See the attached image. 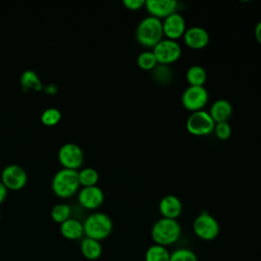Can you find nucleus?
<instances>
[{
    "label": "nucleus",
    "instance_id": "11",
    "mask_svg": "<svg viewBox=\"0 0 261 261\" xmlns=\"http://www.w3.org/2000/svg\"><path fill=\"white\" fill-rule=\"evenodd\" d=\"M162 30L163 36H165L166 39L176 41L184 36L187 30L186 20L184 16L176 11L163 19Z\"/></svg>",
    "mask_w": 261,
    "mask_h": 261
},
{
    "label": "nucleus",
    "instance_id": "6",
    "mask_svg": "<svg viewBox=\"0 0 261 261\" xmlns=\"http://www.w3.org/2000/svg\"><path fill=\"white\" fill-rule=\"evenodd\" d=\"M215 122L208 111L199 110L192 112L186 121L187 130L193 136H207L213 133Z\"/></svg>",
    "mask_w": 261,
    "mask_h": 261
},
{
    "label": "nucleus",
    "instance_id": "7",
    "mask_svg": "<svg viewBox=\"0 0 261 261\" xmlns=\"http://www.w3.org/2000/svg\"><path fill=\"white\" fill-rule=\"evenodd\" d=\"M208 101L209 94L204 86H189L181 95L182 106L191 112L204 110Z\"/></svg>",
    "mask_w": 261,
    "mask_h": 261
},
{
    "label": "nucleus",
    "instance_id": "24",
    "mask_svg": "<svg viewBox=\"0 0 261 261\" xmlns=\"http://www.w3.org/2000/svg\"><path fill=\"white\" fill-rule=\"evenodd\" d=\"M70 207L67 204L60 203L55 205L51 210V217L57 223H62L70 218Z\"/></svg>",
    "mask_w": 261,
    "mask_h": 261
},
{
    "label": "nucleus",
    "instance_id": "21",
    "mask_svg": "<svg viewBox=\"0 0 261 261\" xmlns=\"http://www.w3.org/2000/svg\"><path fill=\"white\" fill-rule=\"evenodd\" d=\"M170 253L166 247L160 245L150 246L145 254V261H169Z\"/></svg>",
    "mask_w": 261,
    "mask_h": 261
},
{
    "label": "nucleus",
    "instance_id": "1",
    "mask_svg": "<svg viewBox=\"0 0 261 261\" xmlns=\"http://www.w3.org/2000/svg\"><path fill=\"white\" fill-rule=\"evenodd\" d=\"M181 233L180 224L176 219L161 217L151 228V238L154 244L163 247L170 246L177 242Z\"/></svg>",
    "mask_w": 261,
    "mask_h": 261
},
{
    "label": "nucleus",
    "instance_id": "12",
    "mask_svg": "<svg viewBox=\"0 0 261 261\" xmlns=\"http://www.w3.org/2000/svg\"><path fill=\"white\" fill-rule=\"evenodd\" d=\"M79 203L86 209L94 210L99 208L104 202V192L100 187H83L77 195Z\"/></svg>",
    "mask_w": 261,
    "mask_h": 261
},
{
    "label": "nucleus",
    "instance_id": "31",
    "mask_svg": "<svg viewBox=\"0 0 261 261\" xmlns=\"http://www.w3.org/2000/svg\"><path fill=\"white\" fill-rule=\"evenodd\" d=\"M7 191L8 189L4 186V184L0 180V204L5 200L6 196H7Z\"/></svg>",
    "mask_w": 261,
    "mask_h": 261
},
{
    "label": "nucleus",
    "instance_id": "25",
    "mask_svg": "<svg viewBox=\"0 0 261 261\" xmlns=\"http://www.w3.org/2000/svg\"><path fill=\"white\" fill-rule=\"evenodd\" d=\"M61 118V112L55 107L46 108L41 114V121L46 125H55Z\"/></svg>",
    "mask_w": 261,
    "mask_h": 261
},
{
    "label": "nucleus",
    "instance_id": "2",
    "mask_svg": "<svg viewBox=\"0 0 261 261\" xmlns=\"http://www.w3.org/2000/svg\"><path fill=\"white\" fill-rule=\"evenodd\" d=\"M163 38L162 20L154 16L143 18L136 30V39L142 46L153 48Z\"/></svg>",
    "mask_w": 261,
    "mask_h": 261
},
{
    "label": "nucleus",
    "instance_id": "20",
    "mask_svg": "<svg viewBox=\"0 0 261 261\" xmlns=\"http://www.w3.org/2000/svg\"><path fill=\"white\" fill-rule=\"evenodd\" d=\"M20 84H21V88L23 91H29V90L40 91V90H42L41 80L39 79L37 73L32 69L24 70L21 73Z\"/></svg>",
    "mask_w": 261,
    "mask_h": 261
},
{
    "label": "nucleus",
    "instance_id": "19",
    "mask_svg": "<svg viewBox=\"0 0 261 261\" xmlns=\"http://www.w3.org/2000/svg\"><path fill=\"white\" fill-rule=\"evenodd\" d=\"M186 79L189 86H204L207 81V71L202 65L195 64L188 68Z\"/></svg>",
    "mask_w": 261,
    "mask_h": 261
},
{
    "label": "nucleus",
    "instance_id": "17",
    "mask_svg": "<svg viewBox=\"0 0 261 261\" xmlns=\"http://www.w3.org/2000/svg\"><path fill=\"white\" fill-rule=\"evenodd\" d=\"M60 233L67 240H79L84 236L83 223L75 218H68L60 224Z\"/></svg>",
    "mask_w": 261,
    "mask_h": 261
},
{
    "label": "nucleus",
    "instance_id": "26",
    "mask_svg": "<svg viewBox=\"0 0 261 261\" xmlns=\"http://www.w3.org/2000/svg\"><path fill=\"white\" fill-rule=\"evenodd\" d=\"M169 261H198V258L192 250L179 248L170 254Z\"/></svg>",
    "mask_w": 261,
    "mask_h": 261
},
{
    "label": "nucleus",
    "instance_id": "27",
    "mask_svg": "<svg viewBox=\"0 0 261 261\" xmlns=\"http://www.w3.org/2000/svg\"><path fill=\"white\" fill-rule=\"evenodd\" d=\"M213 132L219 140L224 141L231 136L232 129H231V125L227 121H222V122L215 123Z\"/></svg>",
    "mask_w": 261,
    "mask_h": 261
},
{
    "label": "nucleus",
    "instance_id": "22",
    "mask_svg": "<svg viewBox=\"0 0 261 261\" xmlns=\"http://www.w3.org/2000/svg\"><path fill=\"white\" fill-rule=\"evenodd\" d=\"M77 173L80 185L83 187L96 186L99 180V173L93 167H85L77 171Z\"/></svg>",
    "mask_w": 261,
    "mask_h": 261
},
{
    "label": "nucleus",
    "instance_id": "18",
    "mask_svg": "<svg viewBox=\"0 0 261 261\" xmlns=\"http://www.w3.org/2000/svg\"><path fill=\"white\" fill-rule=\"evenodd\" d=\"M81 251L88 260H97L102 255V246L97 240L85 238L81 243Z\"/></svg>",
    "mask_w": 261,
    "mask_h": 261
},
{
    "label": "nucleus",
    "instance_id": "8",
    "mask_svg": "<svg viewBox=\"0 0 261 261\" xmlns=\"http://www.w3.org/2000/svg\"><path fill=\"white\" fill-rule=\"evenodd\" d=\"M153 53L158 64L168 65L177 61L181 55V47L177 41L162 39L153 47Z\"/></svg>",
    "mask_w": 261,
    "mask_h": 261
},
{
    "label": "nucleus",
    "instance_id": "10",
    "mask_svg": "<svg viewBox=\"0 0 261 261\" xmlns=\"http://www.w3.org/2000/svg\"><path fill=\"white\" fill-rule=\"evenodd\" d=\"M27 180L25 170L17 164H9L1 172V181L8 190H20L25 186Z\"/></svg>",
    "mask_w": 261,
    "mask_h": 261
},
{
    "label": "nucleus",
    "instance_id": "15",
    "mask_svg": "<svg viewBox=\"0 0 261 261\" xmlns=\"http://www.w3.org/2000/svg\"><path fill=\"white\" fill-rule=\"evenodd\" d=\"M159 212L164 218L176 219L181 211L182 204L178 197L174 195H166L159 202Z\"/></svg>",
    "mask_w": 261,
    "mask_h": 261
},
{
    "label": "nucleus",
    "instance_id": "9",
    "mask_svg": "<svg viewBox=\"0 0 261 261\" xmlns=\"http://www.w3.org/2000/svg\"><path fill=\"white\" fill-rule=\"evenodd\" d=\"M58 159L64 168L77 169L84 161L82 148L74 143H65L58 150Z\"/></svg>",
    "mask_w": 261,
    "mask_h": 261
},
{
    "label": "nucleus",
    "instance_id": "14",
    "mask_svg": "<svg viewBox=\"0 0 261 261\" xmlns=\"http://www.w3.org/2000/svg\"><path fill=\"white\" fill-rule=\"evenodd\" d=\"M182 38L185 44L189 48L194 50H200L205 48L210 41L209 33L204 28L198 25L187 29Z\"/></svg>",
    "mask_w": 261,
    "mask_h": 261
},
{
    "label": "nucleus",
    "instance_id": "4",
    "mask_svg": "<svg viewBox=\"0 0 261 261\" xmlns=\"http://www.w3.org/2000/svg\"><path fill=\"white\" fill-rule=\"evenodd\" d=\"M80 186L79 173L75 169L63 167L59 169L52 178V190L61 198L72 196L79 190Z\"/></svg>",
    "mask_w": 261,
    "mask_h": 261
},
{
    "label": "nucleus",
    "instance_id": "30",
    "mask_svg": "<svg viewBox=\"0 0 261 261\" xmlns=\"http://www.w3.org/2000/svg\"><path fill=\"white\" fill-rule=\"evenodd\" d=\"M254 35H255V38H256L257 42L261 45V20L259 22H257V24L255 25Z\"/></svg>",
    "mask_w": 261,
    "mask_h": 261
},
{
    "label": "nucleus",
    "instance_id": "3",
    "mask_svg": "<svg viewBox=\"0 0 261 261\" xmlns=\"http://www.w3.org/2000/svg\"><path fill=\"white\" fill-rule=\"evenodd\" d=\"M83 226L86 238L94 239L100 242L111 233L113 223L111 218L106 213L94 212L85 219Z\"/></svg>",
    "mask_w": 261,
    "mask_h": 261
},
{
    "label": "nucleus",
    "instance_id": "13",
    "mask_svg": "<svg viewBox=\"0 0 261 261\" xmlns=\"http://www.w3.org/2000/svg\"><path fill=\"white\" fill-rule=\"evenodd\" d=\"M178 3L175 0H146L145 8L151 16L164 19L176 12Z\"/></svg>",
    "mask_w": 261,
    "mask_h": 261
},
{
    "label": "nucleus",
    "instance_id": "23",
    "mask_svg": "<svg viewBox=\"0 0 261 261\" xmlns=\"http://www.w3.org/2000/svg\"><path fill=\"white\" fill-rule=\"evenodd\" d=\"M138 66L143 70H153L158 62L152 50H146L139 54L137 58Z\"/></svg>",
    "mask_w": 261,
    "mask_h": 261
},
{
    "label": "nucleus",
    "instance_id": "28",
    "mask_svg": "<svg viewBox=\"0 0 261 261\" xmlns=\"http://www.w3.org/2000/svg\"><path fill=\"white\" fill-rule=\"evenodd\" d=\"M153 76L159 83H168L170 81L171 72L167 65L157 64V66L153 69Z\"/></svg>",
    "mask_w": 261,
    "mask_h": 261
},
{
    "label": "nucleus",
    "instance_id": "5",
    "mask_svg": "<svg viewBox=\"0 0 261 261\" xmlns=\"http://www.w3.org/2000/svg\"><path fill=\"white\" fill-rule=\"evenodd\" d=\"M195 234L204 241H212L219 234V223L214 216L207 211H202L193 222Z\"/></svg>",
    "mask_w": 261,
    "mask_h": 261
},
{
    "label": "nucleus",
    "instance_id": "16",
    "mask_svg": "<svg viewBox=\"0 0 261 261\" xmlns=\"http://www.w3.org/2000/svg\"><path fill=\"white\" fill-rule=\"evenodd\" d=\"M209 114L215 123L227 121L232 114V105L226 99H218L211 105Z\"/></svg>",
    "mask_w": 261,
    "mask_h": 261
},
{
    "label": "nucleus",
    "instance_id": "32",
    "mask_svg": "<svg viewBox=\"0 0 261 261\" xmlns=\"http://www.w3.org/2000/svg\"><path fill=\"white\" fill-rule=\"evenodd\" d=\"M0 219H1V214H0Z\"/></svg>",
    "mask_w": 261,
    "mask_h": 261
},
{
    "label": "nucleus",
    "instance_id": "29",
    "mask_svg": "<svg viewBox=\"0 0 261 261\" xmlns=\"http://www.w3.org/2000/svg\"><path fill=\"white\" fill-rule=\"evenodd\" d=\"M145 0H123V5L125 8L132 11L140 10L141 8L145 7Z\"/></svg>",
    "mask_w": 261,
    "mask_h": 261
}]
</instances>
